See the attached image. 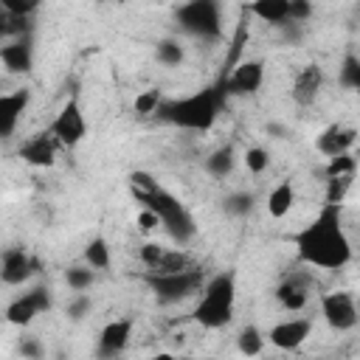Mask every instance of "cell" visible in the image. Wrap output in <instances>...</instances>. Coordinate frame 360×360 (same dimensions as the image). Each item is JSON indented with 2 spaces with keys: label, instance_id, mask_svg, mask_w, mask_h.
<instances>
[{
  "label": "cell",
  "instance_id": "2e32d148",
  "mask_svg": "<svg viewBox=\"0 0 360 360\" xmlns=\"http://www.w3.org/2000/svg\"><path fill=\"white\" fill-rule=\"evenodd\" d=\"M309 332H312V321L309 318H287V321L270 326L264 340H270L281 352H292L309 338Z\"/></svg>",
  "mask_w": 360,
  "mask_h": 360
},
{
  "label": "cell",
  "instance_id": "e575fe53",
  "mask_svg": "<svg viewBox=\"0 0 360 360\" xmlns=\"http://www.w3.org/2000/svg\"><path fill=\"white\" fill-rule=\"evenodd\" d=\"M90 309H93V298H90L87 292H76V295L68 301L65 315H68L70 321H82L84 315H90Z\"/></svg>",
  "mask_w": 360,
  "mask_h": 360
},
{
  "label": "cell",
  "instance_id": "f1b7e54d",
  "mask_svg": "<svg viewBox=\"0 0 360 360\" xmlns=\"http://www.w3.org/2000/svg\"><path fill=\"white\" fill-rule=\"evenodd\" d=\"M338 84L343 90H357L360 87V59L354 53H346L340 68H338Z\"/></svg>",
  "mask_w": 360,
  "mask_h": 360
},
{
  "label": "cell",
  "instance_id": "5b68a950",
  "mask_svg": "<svg viewBox=\"0 0 360 360\" xmlns=\"http://www.w3.org/2000/svg\"><path fill=\"white\" fill-rule=\"evenodd\" d=\"M174 20L183 34L217 42L222 37V3L219 0H186L174 8Z\"/></svg>",
  "mask_w": 360,
  "mask_h": 360
},
{
  "label": "cell",
  "instance_id": "5bb4252c",
  "mask_svg": "<svg viewBox=\"0 0 360 360\" xmlns=\"http://www.w3.org/2000/svg\"><path fill=\"white\" fill-rule=\"evenodd\" d=\"M0 65L11 76L31 73V68H34V45H31V37L22 34V37H14L11 42L0 45Z\"/></svg>",
  "mask_w": 360,
  "mask_h": 360
},
{
  "label": "cell",
  "instance_id": "d6986e66",
  "mask_svg": "<svg viewBox=\"0 0 360 360\" xmlns=\"http://www.w3.org/2000/svg\"><path fill=\"white\" fill-rule=\"evenodd\" d=\"M132 338V318H112L98 332V357H115L127 349Z\"/></svg>",
  "mask_w": 360,
  "mask_h": 360
},
{
  "label": "cell",
  "instance_id": "7a4b0ae2",
  "mask_svg": "<svg viewBox=\"0 0 360 360\" xmlns=\"http://www.w3.org/2000/svg\"><path fill=\"white\" fill-rule=\"evenodd\" d=\"M222 104H225V87H202V90H194L188 96L163 98L155 115L163 124H172L177 129L208 132L217 124Z\"/></svg>",
  "mask_w": 360,
  "mask_h": 360
},
{
  "label": "cell",
  "instance_id": "52a82bcc",
  "mask_svg": "<svg viewBox=\"0 0 360 360\" xmlns=\"http://www.w3.org/2000/svg\"><path fill=\"white\" fill-rule=\"evenodd\" d=\"M48 132H51V135L56 138V143L65 146V149H73V146H79V143L87 138V118H84V110H82V104H79L76 96H70V98L59 107V112L53 115Z\"/></svg>",
  "mask_w": 360,
  "mask_h": 360
},
{
  "label": "cell",
  "instance_id": "ab89813d",
  "mask_svg": "<svg viewBox=\"0 0 360 360\" xmlns=\"http://www.w3.org/2000/svg\"><path fill=\"white\" fill-rule=\"evenodd\" d=\"M135 225H138V231L152 233V231H158V228H160V219H158V214H152L149 208H141V214H138Z\"/></svg>",
  "mask_w": 360,
  "mask_h": 360
},
{
  "label": "cell",
  "instance_id": "1f68e13d",
  "mask_svg": "<svg viewBox=\"0 0 360 360\" xmlns=\"http://www.w3.org/2000/svg\"><path fill=\"white\" fill-rule=\"evenodd\" d=\"M352 180L354 174H340V177H326V194H323V202H332V205H343L349 188H352Z\"/></svg>",
  "mask_w": 360,
  "mask_h": 360
},
{
  "label": "cell",
  "instance_id": "60d3db41",
  "mask_svg": "<svg viewBox=\"0 0 360 360\" xmlns=\"http://www.w3.org/2000/svg\"><path fill=\"white\" fill-rule=\"evenodd\" d=\"M278 31H281V37L287 39V42H301V37H304V22H292V20H287L284 25H278Z\"/></svg>",
  "mask_w": 360,
  "mask_h": 360
},
{
  "label": "cell",
  "instance_id": "d590c367",
  "mask_svg": "<svg viewBox=\"0 0 360 360\" xmlns=\"http://www.w3.org/2000/svg\"><path fill=\"white\" fill-rule=\"evenodd\" d=\"M0 6L8 11V14H14V17H31L39 6H42V0H0Z\"/></svg>",
  "mask_w": 360,
  "mask_h": 360
},
{
  "label": "cell",
  "instance_id": "4fadbf2b",
  "mask_svg": "<svg viewBox=\"0 0 360 360\" xmlns=\"http://www.w3.org/2000/svg\"><path fill=\"white\" fill-rule=\"evenodd\" d=\"M323 90V68L309 62V65H301L292 76V84H290V98L298 104V107H309L318 101Z\"/></svg>",
  "mask_w": 360,
  "mask_h": 360
},
{
  "label": "cell",
  "instance_id": "7c38bea8",
  "mask_svg": "<svg viewBox=\"0 0 360 360\" xmlns=\"http://www.w3.org/2000/svg\"><path fill=\"white\" fill-rule=\"evenodd\" d=\"M264 84V62L262 59H245L233 68V73L225 82V96H256Z\"/></svg>",
  "mask_w": 360,
  "mask_h": 360
},
{
  "label": "cell",
  "instance_id": "277c9868",
  "mask_svg": "<svg viewBox=\"0 0 360 360\" xmlns=\"http://www.w3.org/2000/svg\"><path fill=\"white\" fill-rule=\"evenodd\" d=\"M200 301L194 307V321L202 329H222L233 321V309H236V273L233 270H222L211 278L202 281L200 287Z\"/></svg>",
  "mask_w": 360,
  "mask_h": 360
},
{
  "label": "cell",
  "instance_id": "4dcf8cb0",
  "mask_svg": "<svg viewBox=\"0 0 360 360\" xmlns=\"http://www.w3.org/2000/svg\"><path fill=\"white\" fill-rule=\"evenodd\" d=\"M160 101H163V93H160L158 87H149V90H141V93L135 96V104H132V110H135V115H141V118H149V115H155V112H158Z\"/></svg>",
  "mask_w": 360,
  "mask_h": 360
},
{
  "label": "cell",
  "instance_id": "484cf974",
  "mask_svg": "<svg viewBox=\"0 0 360 360\" xmlns=\"http://www.w3.org/2000/svg\"><path fill=\"white\" fill-rule=\"evenodd\" d=\"M236 349H239V354H245V357L262 354V352H264V335H262V329H259L256 323L242 326L239 335H236Z\"/></svg>",
  "mask_w": 360,
  "mask_h": 360
},
{
  "label": "cell",
  "instance_id": "8fae6325",
  "mask_svg": "<svg viewBox=\"0 0 360 360\" xmlns=\"http://www.w3.org/2000/svg\"><path fill=\"white\" fill-rule=\"evenodd\" d=\"M309 292H312V276L307 270H295L290 273L278 287H276V301L281 309L287 312H301L309 304Z\"/></svg>",
  "mask_w": 360,
  "mask_h": 360
},
{
  "label": "cell",
  "instance_id": "603a6c76",
  "mask_svg": "<svg viewBox=\"0 0 360 360\" xmlns=\"http://www.w3.org/2000/svg\"><path fill=\"white\" fill-rule=\"evenodd\" d=\"M82 259H84V264H90L96 273H101V270H110V264H112L110 242H107L104 236H93V239L84 245V250H82Z\"/></svg>",
  "mask_w": 360,
  "mask_h": 360
},
{
  "label": "cell",
  "instance_id": "8992f818",
  "mask_svg": "<svg viewBox=\"0 0 360 360\" xmlns=\"http://www.w3.org/2000/svg\"><path fill=\"white\" fill-rule=\"evenodd\" d=\"M143 281L160 304H180V301L200 292L205 273L191 264V267L177 270V273H143Z\"/></svg>",
  "mask_w": 360,
  "mask_h": 360
},
{
  "label": "cell",
  "instance_id": "ba28073f",
  "mask_svg": "<svg viewBox=\"0 0 360 360\" xmlns=\"http://www.w3.org/2000/svg\"><path fill=\"white\" fill-rule=\"evenodd\" d=\"M321 318L332 332H352L360 321L357 301L349 290H332L321 295Z\"/></svg>",
  "mask_w": 360,
  "mask_h": 360
},
{
  "label": "cell",
  "instance_id": "6da1fadb",
  "mask_svg": "<svg viewBox=\"0 0 360 360\" xmlns=\"http://www.w3.org/2000/svg\"><path fill=\"white\" fill-rule=\"evenodd\" d=\"M295 253L318 270H343L352 262V239L343 228V205L323 202L309 225L292 233Z\"/></svg>",
  "mask_w": 360,
  "mask_h": 360
},
{
  "label": "cell",
  "instance_id": "f546056e",
  "mask_svg": "<svg viewBox=\"0 0 360 360\" xmlns=\"http://www.w3.org/2000/svg\"><path fill=\"white\" fill-rule=\"evenodd\" d=\"M326 177H340V174H357V158L354 152H340L335 158H326V169H323Z\"/></svg>",
  "mask_w": 360,
  "mask_h": 360
},
{
  "label": "cell",
  "instance_id": "83f0119b",
  "mask_svg": "<svg viewBox=\"0 0 360 360\" xmlns=\"http://www.w3.org/2000/svg\"><path fill=\"white\" fill-rule=\"evenodd\" d=\"M65 284L73 290V292H84L96 284V270L90 264H70L65 270Z\"/></svg>",
  "mask_w": 360,
  "mask_h": 360
},
{
  "label": "cell",
  "instance_id": "30bf717a",
  "mask_svg": "<svg viewBox=\"0 0 360 360\" xmlns=\"http://www.w3.org/2000/svg\"><path fill=\"white\" fill-rule=\"evenodd\" d=\"M37 270L39 262L22 248H6L0 256V281L6 287H22Z\"/></svg>",
  "mask_w": 360,
  "mask_h": 360
},
{
  "label": "cell",
  "instance_id": "4316f807",
  "mask_svg": "<svg viewBox=\"0 0 360 360\" xmlns=\"http://www.w3.org/2000/svg\"><path fill=\"white\" fill-rule=\"evenodd\" d=\"M191 264L194 262H191V256L183 248H166L163 256L158 259V264L152 270H146V273H177V270H186Z\"/></svg>",
  "mask_w": 360,
  "mask_h": 360
},
{
  "label": "cell",
  "instance_id": "d6a6232c",
  "mask_svg": "<svg viewBox=\"0 0 360 360\" xmlns=\"http://www.w3.org/2000/svg\"><path fill=\"white\" fill-rule=\"evenodd\" d=\"M242 163L250 174H264L267 166H270V152L264 146H248L245 155H242Z\"/></svg>",
  "mask_w": 360,
  "mask_h": 360
},
{
  "label": "cell",
  "instance_id": "ffe728a7",
  "mask_svg": "<svg viewBox=\"0 0 360 360\" xmlns=\"http://www.w3.org/2000/svg\"><path fill=\"white\" fill-rule=\"evenodd\" d=\"M292 205H295V186H292V180L276 183L270 188V194H267V202H264V208H267V214L273 219H284L292 211Z\"/></svg>",
  "mask_w": 360,
  "mask_h": 360
},
{
  "label": "cell",
  "instance_id": "44dd1931",
  "mask_svg": "<svg viewBox=\"0 0 360 360\" xmlns=\"http://www.w3.org/2000/svg\"><path fill=\"white\" fill-rule=\"evenodd\" d=\"M248 11H250L256 20H262V22H267V25L278 28V25H284V22L290 20V0H253V3L248 6Z\"/></svg>",
  "mask_w": 360,
  "mask_h": 360
},
{
  "label": "cell",
  "instance_id": "9c48e42d",
  "mask_svg": "<svg viewBox=\"0 0 360 360\" xmlns=\"http://www.w3.org/2000/svg\"><path fill=\"white\" fill-rule=\"evenodd\" d=\"M48 309H51V290H48V287H34V290L17 295V298L6 307V321H8L11 326L25 329V326L34 323L37 315H42V312H48Z\"/></svg>",
  "mask_w": 360,
  "mask_h": 360
},
{
  "label": "cell",
  "instance_id": "836d02e7",
  "mask_svg": "<svg viewBox=\"0 0 360 360\" xmlns=\"http://www.w3.org/2000/svg\"><path fill=\"white\" fill-rule=\"evenodd\" d=\"M28 31V20L25 17H14V14H8L3 6H0V42L3 39H14V37H22Z\"/></svg>",
  "mask_w": 360,
  "mask_h": 360
},
{
  "label": "cell",
  "instance_id": "74e56055",
  "mask_svg": "<svg viewBox=\"0 0 360 360\" xmlns=\"http://www.w3.org/2000/svg\"><path fill=\"white\" fill-rule=\"evenodd\" d=\"M315 14L312 0H290V20L292 22H307Z\"/></svg>",
  "mask_w": 360,
  "mask_h": 360
},
{
  "label": "cell",
  "instance_id": "f35d334b",
  "mask_svg": "<svg viewBox=\"0 0 360 360\" xmlns=\"http://www.w3.org/2000/svg\"><path fill=\"white\" fill-rule=\"evenodd\" d=\"M17 354H22V357H31V360H37V357H42L45 354V349H42V343L37 340V338H22L20 343H17Z\"/></svg>",
  "mask_w": 360,
  "mask_h": 360
},
{
  "label": "cell",
  "instance_id": "3957f363",
  "mask_svg": "<svg viewBox=\"0 0 360 360\" xmlns=\"http://www.w3.org/2000/svg\"><path fill=\"white\" fill-rule=\"evenodd\" d=\"M129 191L141 202V208H149L152 214H158L160 228L169 233L172 242H177V248H186L197 236V219L191 217V211L158 180L149 188H129Z\"/></svg>",
  "mask_w": 360,
  "mask_h": 360
},
{
  "label": "cell",
  "instance_id": "d4e9b609",
  "mask_svg": "<svg viewBox=\"0 0 360 360\" xmlns=\"http://www.w3.org/2000/svg\"><path fill=\"white\" fill-rule=\"evenodd\" d=\"M253 208H256V197H253L250 191H242V188H239V191H231V194L222 197V211H225L228 217H233V219L250 217Z\"/></svg>",
  "mask_w": 360,
  "mask_h": 360
},
{
  "label": "cell",
  "instance_id": "ac0fdd59",
  "mask_svg": "<svg viewBox=\"0 0 360 360\" xmlns=\"http://www.w3.org/2000/svg\"><path fill=\"white\" fill-rule=\"evenodd\" d=\"M354 143H357V129L346 127V124H329L315 138V149L323 158H335L340 152H349V149H354Z\"/></svg>",
  "mask_w": 360,
  "mask_h": 360
},
{
  "label": "cell",
  "instance_id": "b9f144b4",
  "mask_svg": "<svg viewBox=\"0 0 360 360\" xmlns=\"http://www.w3.org/2000/svg\"><path fill=\"white\" fill-rule=\"evenodd\" d=\"M264 129H267V135H273V138H278V141H281V138H287V129H284L281 124H276V121H273V124H267Z\"/></svg>",
  "mask_w": 360,
  "mask_h": 360
},
{
  "label": "cell",
  "instance_id": "cb8c5ba5",
  "mask_svg": "<svg viewBox=\"0 0 360 360\" xmlns=\"http://www.w3.org/2000/svg\"><path fill=\"white\" fill-rule=\"evenodd\" d=\"M155 59L163 65V68H180L186 62V45L177 39V37H163L158 39L155 45Z\"/></svg>",
  "mask_w": 360,
  "mask_h": 360
},
{
  "label": "cell",
  "instance_id": "9a60e30c",
  "mask_svg": "<svg viewBox=\"0 0 360 360\" xmlns=\"http://www.w3.org/2000/svg\"><path fill=\"white\" fill-rule=\"evenodd\" d=\"M17 155L34 169H51L56 163V138L51 132H37L20 143Z\"/></svg>",
  "mask_w": 360,
  "mask_h": 360
},
{
  "label": "cell",
  "instance_id": "7402d4cb",
  "mask_svg": "<svg viewBox=\"0 0 360 360\" xmlns=\"http://www.w3.org/2000/svg\"><path fill=\"white\" fill-rule=\"evenodd\" d=\"M202 169H205L211 177L225 180V177H228V174H233V169H236V149H233L231 143L217 146V149H214V152L205 158Z\"/></svg>",
  "mask_w": 360,
  "mask_h": 360
},
{
  "label": "cell",
  "instance_id": "8d00e7d4",
  "mask_svg": "<svg viewBox=\"0 0 360 360\" xmlns=\"http://www.w3.org/2000/svg\"><path fill=\"white\" fill-rule=\"evenodd\" d=\"M163 245L160 242H143L141 248H138V259H141V264L146 267V270H152L155 264H158V259L163 256Z\"/></svg>",
  "mask_w": 360,
  "mask_h": 360
},
{
  "label": "cell",
  "instance_id": "e0dca14e",
  "mask_svg": "<svg viewBox=\"0 0 360 360\" xmlns=\"http://www.w3.org/2000/svg\"><path fill=\"white\" fill-rule=\"evenodd\" d=\"M31 104V90L20 87L11 93H0V138H11L17 132V124L22 118V112Z\"/></svg>",
  "mask_w": 360,
  "mask_h": 360
}]
</instances>
